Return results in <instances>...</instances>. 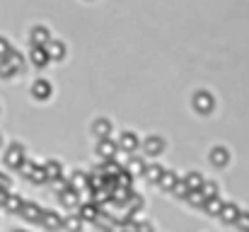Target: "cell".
I'll list each match as a JSON object with an SVG mask.
<instances>
[{"mask_svg": "<svg viewBox=\"0 0 249 232\" xmlns=\"http://www.w3.org/2000/svg\"><path fill=\"white\" fill-rule=\"evenodd\" d=\"M203 206H206V211H208V213L220 215V211H223V206H225V203H223L218 196H211V198H206V203H203Z\"/></svg>", "mask_w": 249, "mask_h": 232, "instance_id": "obj_12", "label": "cell"}, {"mask_svg": "<svg viewBox=\"0 0 249 232\" xmlns=\"http://www.w3.org/2000/svg\"><path fill=\"white\" fill-rule=\"evenodd\" d=\"M10 75H15V68L7 61H0V77H10Z\"/></svg>", "mask_w": 249, "mask_h": 232, "instance_id": "obj_32", "label": "cell"}, {"mask_svg": "<svg viewBox=\"0 0 249 232\" xmlns=\"http://www.w3.org/2000/svg\"><path fill=\"white\" fill-rule=\"evenodd\" d=\"M0 189H5V191L10 189V179H7L5 174H0Z\"/></svg>", "mask_w": 249, "mask_h": 232, "instance_id": "obj_37", "label": "cell"}, {"mask_svg": "<svg viewBox=\"0 0 249 232\" xmlns=\"http://www.w3.org/2000/svg\"><path fill=\"white\" fill-rule=\"evenodd\" d=\"M19 213H22L27 220H41V215H44V211H41L39 206H34V203H24Z\"/></svg>", "mask_w": 249, "mask_h": 232, "instance_id": "obj_6", "label": "cell"}, {"mask_svg": "<svg viewBox=\"0 0 249 232\" xmlns=\"http://www.w3.org/2000/svg\"><path fill=\"white\" fill-rule=\"evenodd\" d=\"M63 228H66V230H71V232H78L80 228H83V220H80L78 215H73V218H66V220H63Z\"/></svg>", "mask_w": 249, "mask_h": 232, "instance_id": "obj_26", "label": "cell"}, {"mask_svg": "<svg viewBox=\"0 0 249 232\" xmlns=\"http://www.w3.org/2000/svg\"><path fill=\"white\" fill-rule=\"evenodd\" d=\"M44 172H46V179H51V181H53V179H58V177H61V172H63V169H61V162H53V160H51V162H46V164H44Z\"/></svg>", "mask_w": 249, "mask_h": 232, "instance_id": "obj_11", "label": "cell"}, {"mask_svg": "<svg viewBox=\"0 0 249 232\" xmlns=\"http://www.w3.org/2000/svg\"><path fill=\"white\" fill-rule=\"evenodd\" d=\"M5 198H7V191H5V189H0V206L5 203Z\"/></svg>", "mask_w": 249, "mask_h": 232, "instance_id": "obj_38", "label": "cell"}, {"mask_svg": "<svg viewBox=\"0 0 249 232\" xmlns=\"http://www.w3.org/2000/svg\"><path fill=\"white\" fill-rule=\"evenodd\" d=\"M186 198H189V203H191V206H203V203H206V196H203V191H201V189H191Z\"/></svg>", "mask_w": 249, "mask_h": 232, "instance_id": "obj_21", "label": "cell"}, {"mask_svg": "<svg viewBox=\"0 0 249 232\" xmlns=\"http://www.w3.org/2000/svg\"><path fill=\"white\" fill-rule=\"evenodd\" d=\"M41 223H44L49 230H58V228H63V220H61L58 215H53V213H44V215H41Z\"/></svg>", "mask_w": 249, "mask_h": 232, "instance_id": "obj_13", "label": "cell"}, {"mask_svg": "<svg viewBox=\"0 0 249 232\" xmlns=\"http://www.w3.org/2000/svg\"><path fill=\"white\" fill-rule=\"evenodd\" d=\"M162 172H165V169H162L160 164H150V167H145V169H143V174H145L150 181H160Z\"/></svg>", "mask_w": 249, "mask_h": 232, "instance_id": "obj_19", "label": "cell"}, {"mask_svg": "<svg viewBox=\"0 0 249 232\" xmlns=\"http://www.w3.org/2000/svg\"><path fill=\"white\" fill-rule=\"evenodd\" d=\"M83 186H89V179L85 177L83 172H78V174L71 179V189H75V191H78V189H83Z\"/></svg>", "mask_w": 249, "mask_h": 232, "instance_id": "obj_25", "label": "cell"}, {"mask_svg": "<svg viewBox=\"0 0 249 232\" xmlns=\"http://www.w3.org/2000/svg\"><path fill=\"white\" fill-rule=\"evenodd\" d=\"M17 169H19V172H22V174H24V177H29V174H32V169H34V162H32V160H27V157H24V162H22V164H19V167H17Z\"/></svg>", "mask_w": 249, "mask_h": 232, "instance_id": "obj_33", "label": "cell"}, {"mask_svg": "<svg viewBox=\"0 0 249 232\" xmlns=\"http://www.w3.org/2000/svg\"><path fill=\"white\" fill-rule=\"evenodd\" d=\"M5 162L10 164V167H19L22 162H24V150H22V145H12L7 153H5Z\"/></svg>", "mask_w": 249, "mask_h": 232, "instance_id": "obj_3", "label": "cell"}, {"mask_svg": "<svg viewBox=\"0 0 249 232\" xmlns=\"http://www.w3.org/2000/svg\"><path fill=\"white\" fill-rule=\"evenodd\" d=\"M194 107H196V111L208 114V111L213 109V94H208V92H196V94H194Z\"/></svg>", "mask_w": 249, "mask_h": 232, "instance_id": "obj_1", "label": "cell"}, {"mask_svg": "<svg viewBox=\"0 0 249 232\" xmlns=\"http://www.w3.org/2000/svg\"><path fill=\"white\" fill-rule=\"evenodd\" d=\"M92 133H94L99 141H102V138H109V133H111V124H109L107 119H99V121H94Z\"/></svg>", "mask_w": 249, "mask_h": 232, "instance_id": "obj_4", "label": "cell"}, {"mask_svg": "<svg viewBox=\"0 0 249 232\" xmlns=\"http://www.w3.org/2000/svg\"><path fill=\"white\" fill-rule=\"evenodd\" d=\"M2 206H5L7 211H17V213H19V211H22V206H24V201H22L19 196H7Z\"/></svg>", "mask_w": 249, "mask_h": 232, "instance_id": "obj_22", "label": "cell"}, {"mask_svg": "<svg viewBox=\"0 0 249 232\" xmlns=\"http://www.w3.org/2000/svg\"><path fill=\"white\" fill-rule=\"evenodd\" d=\"M143 169H145V164H143L141 157H133V160L128 162V172H131V174H143Z\"/></svg>", "mask_w": 249, "mask_h": 232, "instance_id": "obj_27", "label": "cell"}, {"mask_svg": "<svg viewBox=\"0 0 249 232\" xmlns=\"http://www.w3.org/2000/svg\"><path fill=\"white\" fill-rule=\"evenodd\" d=\"M97 215H99V208L94 203H87V206H83V211H80V218L83 220H97Z\"/></svg>", "mask_w": 249, "mask_h": 232, "instance_id": "obj_20", "label": "cell"}, {"mask_svg": "<svg viewBox=\"0 0 249 232\" xmlns=\"http://www.w3.org/2000/svg\"><path fill=\"white\" fill-rule=\"evenodd\" d=\"M237 225H240L242 230H247V232H249V213H245V215L240 213V218H237Z\"/></svg>", "mask_w": 249, "mask_h": 232, "instance_id": "obj_34", "label": "cell"}, {"mask_svg": "<svg viewBox=\"0 0 249 232\" xmlns=\"http://www.w3.org/2000/svg\"><path fill=\"white\" fill-rule=\"evenodd\" d=\"M162 148H165V141H162L160 136H153V138H148V141H145V150H148L150 155L162 153Z\"/></svg>", "mask_w": 249, "mask_h": 232, "instance_id": "obj_9", "label": "cell"}, {"mask_svg": "<svg viewBox=\"0 0 249 232\" xmlns=\"http://www.w3.org/2000/svg\"><path fill=\"white\" fill-rule=\"evenodd\" d=\"M126 206H128L131 211H138V208L143 206V198H141V196H136V194H131V196H128V201H126Z\"/></svg>", "mask_w": 249, "mask_h": 232, "instance_id": "obj_31", "label": "cell"}, {"mask_svg": "<svg viewBox=\"0 0 249 232\" xmlns=\"http://www.w3.org/2000/svg\"><path fill=\"white\" fill-rule=\"evenodd\" d=\"M7 51H10V44H7L5 39H0V58H2V56H5Z\"/></svg>", "mask_w": 249, "mask_h": 232, "instance_id": "obj_36", "label": "cell"}, {"mask_svg": "<svg viewBox=\"0 0 249 232\" xmlns=\"http://www.w3.org/2000/svg\"><path fill=\"white\" fill-rule=\"evenodd\" d=\"M119 148L126 150V153H133V150L138 148V138H136V133H124L121 141H119Z\"/></svg>", "mask_w": 249, "mask_h": 232, "instance_id": "obj_5", "label": "cell"}, {"mask_svg": "<svg viewBox=\"0 0 249 232\" xmlns=\"http://www.w3.org/2000/svg\"><path fill=\"white\" fill-rule=\"evenodd\" d=\"M46 54H49V58H63L66 49H63V44H58V41H49Z\"/></svg>", "mask_w": 249, "mask_h": 232, "instance_id": "obj_17", "label": "cell"}, {"mask_svg": "<svg viewBox=\"0 0 249 232\" xmlns=\"http://www.w3.org/2000/svg\"><path fill=\"white\" fill-rule=\"evenodd\" d=\"M32 92H34V97H36V99H46V97L51 94V85H49L46 80H36V82H34V87H32Z\"/></svg>", "mask_w": 249, "mask_h": 232, "instance_id": "obj_7", "label": "cell"}, {"mask_svg": "<svg viewBox=\"0 0 249 232\" xmlns=\"http://www.w3.org/2000/svg\"><path fill=\"white\" fill-rule=\"evenodd\" d=\"M32 39H34V46H44V44H49V32L41 29V27H36L32 32Z\"/></svg>", "mask_w": 249, "mask_h": 232, "instance_id": "obj_18", "label": "cell"}, {"mask_svg": "<svg viewBox=\"0 0 249 232\" xmlns=\"http://www.w3.org/2000/svg\"><path fill=\"white\" fill-rule=\"evenodd\" d=\"M172 191H174V194H177V196H184V198H186V196H189V191H191V189H189V184H186V181H184V179H179V181H177V184H174V189H172Z\"/></svg>", "mask_w": 249, "mask_h": 232, "instance_id": "obj_29", "label": "cell"}, {"mask_svg": "<svg viewBox=\"0 0 249 232\" xmlns=\"http://www.w3.org/2000/svg\"><path fill=\"white\" fill-rule=\"evenodd\" d=\"M32 61H34V66H46L49 63V54H46V49L44 46H34L32 49Z\"/></svg>", "mask_w": 249, "mask_h": 232, "instance_id": "obj_8", "label": "cell"}, {"mask_svg": "<svg viewBox=\"0 0 249 232\" xmlns=\"http://www.w3.org/2000/svg\"><path fill=\"white\" fill-rule=\"evenodd\" d=\"M53 186H56V189H58V191L63 194V191H66V181H63V177H58V179H53Z\"/></svg>", "mask_w": 249, "mask_h": 232, "instance_id": "obj_35", "label": "cell"}, {"mask_svg": "<svg viewBox=\"0 0 249 232\" xmlns=\"http://www.w3.org/2000/svg\"><path fill=\"white\" fill-rule=\"evenodd\" d=\"M61 203H63L66 208H73V206H78V191H75V189H68V191H63V194H61Z\"/></svg>", "mask_w": 249, "mask_h": 232, "instance_id": "obj_16", "label": "cell"}, {"mask_svg": "<svg viewBox=\"0 0 249 232\" xmlns=\"http://www.w3.org/2000/svg\"><path fill=\"white\" fill-rule=\"evenodd\" d=\"M128 196H131V189H126V186H114V201H116V203H126Z\"/></svg>", "mask_w": 249, "mask_h": 232, "instance_id": "obj_23", "label": "cell"}, {"mask_svg": "<svg viewBox=\"0 0 249 232\" xmlns=\"http://www.w3.org/2000/svg\"><path fill=\"white\" fill-rule=\"evenodd\" d=\"M201 191H203V196H206V198H211V196H218V186H215L213 181H203Z\"/></svg>", "mask_w": 249, "mask_h": 232, "instance_id": "obj_30", "label": "cell"}, {"mask_svg": "<svg viewBox=\"0 0 249 232\" xmlns=\"http://www.w3.org/2000/svg\"><path fill=\"white\" fill-rule=\"evenodd\" d=\"M211 162H213L215 167L228 164V150H225V148H213V153H211Z\"/></svg>", "mask_w": 249, "mask_h": 232, "instance_id": "obj_14", "label": "cell"}, {"mask_svg": "<svg viewBox=\"0 0 249 232\" xmlns=\"http://www.w3.org/2000/svg\"><path fill=\"white\" fill-rule=\"evenodd\" d=\"M184 181L189 184V189H201V186H203V177H201L198 172H191Z\"/></svg>", "mask_w": 249, "mask_h": 232, "instance_id": "obj_24", "label": "cell"}, {"mask_svg": "<svg viewBox=\"0 0 249 232\" xmlns=\"http://www.w3.org/2000/svg\"><path fill=\"white\" fill-rule=\"evenodd\" d=\"M177 181H179V177H177L174 172H162V177H160V186H162L165 191H172Z\"/></svg>", "mask_w": 249, "mask_h": 232, "instance_id": "obj_15", "label": "cell"}, {"mask_svg": "<svg viewBox=\"0 0 249 232\" xmlns=\"http://www.w3.org/2000/svg\"><path fill=\"white\" fill-rule=\"evenodd\" d=\"M220 218H223L225 223H237V218H240V208H237V206H223Z\"/></svg>", "mask_w": 249, "mask_h": 232, "instance_id": "obj_10", "label": "cell"}, {"mask_svg": "<svg viewBox=\"0 0 249 232\" xmlns=\"http://www.w3.org/2000/svg\"><path fill=\"white\" fill-rule=\"evenodd\" d=\"M97 150H99V157H102V160H114L116 153H119V145H116L111 138H102L99 145H97Z\"/></svg>", "mask_w": 249, "mask_h": 232, "instance_id": "obj_2", "label": "cell"}, {"mask_svg": "<svg viewBox=\"0 0 249 232\" xmlns=\"http://www.w3.org/2000/svg\"><path fill=\"white\" fill-rule=\"evenodd\" d=\"M29 179H32L34 184H44V181H46V172H44V167H34L32 174H29Z\"/></svg>", "mask_w": 249, "mask_h": 232, "instance_id": "obj_28", "label": "cell"}]
</instances>
